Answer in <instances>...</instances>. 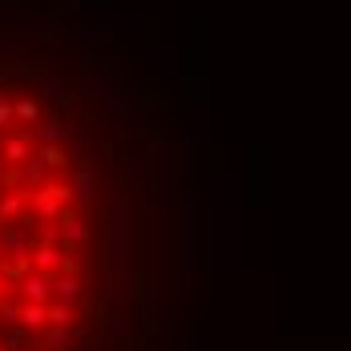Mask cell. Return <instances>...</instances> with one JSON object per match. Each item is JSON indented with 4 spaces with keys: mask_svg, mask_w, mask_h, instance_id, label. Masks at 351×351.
<instances>
[{
    "mask_svg": "<svg viewBox=\"0 0 351 351\" xmlns=\"http://www.w3.org/2000/svg\"><path fill=\"white\" fill-rule=\"evenodd\" d=\"M4 154H8V162H25V158H29V149H25V141H21V138L8 141V145H4Z\"/></svg>",
    "mask_w": 351,
    "mask_h": 351,
    "instance_id": "1",
    "label": "cell"
},
{
    "mask_svg": "<svg viewBox=\"0 0 351 351\" xmlns=\"http://www.w3.org/2000/svg\"><path fill=\"white\" fill-rule=\"evenodd\" d=\"M12 113H16V117H25V121H33L36 106H33V101H21V106H12Z\"/></svg>",
    "mask_w": 351,
    "mask_h": 351,
    "instance_id": "2",
    "label": "cell"
},
{
    "mask_svg": "<svg viewBox=\"0 0 351 351\" xmlns=\"http://www.w3.org/2000/svg\"><path fill=\"white\" fill-rule=\"evenodd\" d=\"M8 117H12V106H8V101H0V125H4Z\"/></svg>",
    "mask_w": 351,
    "mask_h": 351,
    "instance_id": "3",
    "label": "cell"
}]
</instances>
